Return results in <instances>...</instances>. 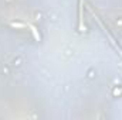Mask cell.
<instances>
[{"instance_id":"1","label":"cell","mask_w":122,"mask_h":120,"mask_svg":"<svg viewBox=\"0 0 122 120\" xmlns=\"http://www.w3.org/2000/svg\"><path fill=\"white\" fill-rule=\"evenodd\" d=\"M92 14H94V17H95V20L98 21V24H99V27L102 28V31H104V34H105V35L108 37V40H109V42H111V45H112V47H114V48H115V50L118 51V54H119V55L122 57V48L119 47V44H118V42L115 41V38H114V35H112V34L109 32V30H108V28H107V27L104 26V23L101 21V18H99V17H98V16H97V14H95L94 11H92Z\"/></svg>"},{"instance_id":"2","label":"cell","mask_w":122,"mask_h":120,"mask_svg":"<svg viewBox=\"0 0 122 120\" xmlns=\"http://www.w3.org/2000/svg\"><path fill=\"white\" fill-rule=\"evenodd\" d=\"M78 30L81 32L85 30L84 21H82V0H78Z\"/></svg>"},{"instance_id":"3","label":"cell","mask_w":122,"mask_h":120,"mask_svg":"<svg viewBox=\"0 0 122 120\" xmlns=\"http://www.w3.org/2000/svg\"><path fill=\"white\" fill-rule=\"evenodd\" d=\"M27 28L30 30V32H31V35H33V38L36 40V41H41V34L38 32V30H37V27H34L33 24H30V23H27Z\"/></svg>"},{"instance_id":"4","label":"cell","mask_w":122,"mask_h":120,"mask_svg":"<svg viewBox=\"0 0 122 120\" xmlns=\"http://www.w3.org/2000/svg\"><path fill=\"white\" fill-rule=\"evenodd\" d=\"M10 26L13 28H26L27 27V23H20V21H11Z\"/></svg>"}]
</instances>
